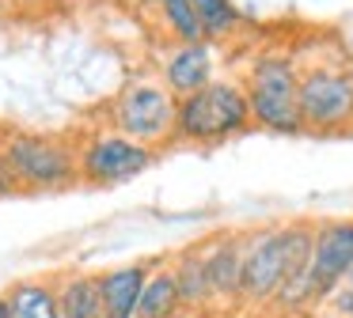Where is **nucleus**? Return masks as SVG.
<instances>
[{
    "label": "nucleus",
    "instance_id": "f257e3e1",
    "mask_svg": "<svg viewBox=\"0 0 353 318\" xmlns=\"http://www.w3.org/2000/svg\"><path fill=\"white\" fill-rule=\"evenodd\" d=\"M254 129L251 103H247L243 80H213L209 87L179 98L175 114V144L194 148H216Z\"/></svg>",
    "mask_w": 353,
    "mask_h": 318
},
{
    "label": "nucleus",
    "instance_id": "f03ea898",
    "mask_svg": "<svg viewBox=\"0 0 353 318\" xmlns=\"http://www.w3.org/2000/svg\"><path fill=\"white\" fill-rule=\"evenodd\" d=\"M243 91L251 103V118L274 136H300V65L289 53H259L243 76Z\"/></svg>",
    "mask_w": 353,
    "mask_h": 318
},
{
    "label": "nucleus",
    "instance_id": "7ed1b4c3",
    "mask_svg": "<svg viewBox=\"0 0 353 318\" xmlns=\"http://www.w3.org/2000/svg\"><path fill=\"white\" fill-rule=\"evenodd\" d=\"M0 156L16 174L19 189L27 193H54L80 182L77 144L54 133H31V129H8L0 136Z\"/></svg>",
    "mask_w": 353,
    "mask_h": 318
},
{
    "label": "nucleus",
    "instance_id": "20e7f679",
    "mask_svg": "<svg viewBox=\"0 0 353 318\" xmlns=\"http://www.w3.org/2000/svg\"><path fill=\"white\" fill-rule=\"evenodd\" d=\"M175 114H179V98L168 91V83L160 76L156 80L137 76L110 98L107 125L148 144V148H163V144H175Z\"/></svg>",
    "mask_w": 353,
    "mask_h": 318
},
{
    "label": "nucleus",
    "instance_id": "39448f33",
    "mask_svg": "<svg viewBox=\"0 0 353 318\" xmlns=\"http://www.w3.org/2000/svg\"><path fill=\"white\" fill-rule=\"evenodd\" d=\"M300 118L312 136L353 133V72L350 65L312 61L300 68Z\"/></svg>",
    "mask_w": 353,
    "mask_h": 318
},
{
    "label": "nucleus",
    "instance_id": "423d86ee",
    "mask_svg": "<svg viewBox=\"0 0 353 318\" xmlns=\"http://www.w3.org/2000/svg\"><path fill=\"white\" fill-rule=\"evenodd\" d=\"M156 163V148L118 133L110 125H99L77 140V167L80 182L88 186H122L145 174Z\"/></svg>",
    "mask_w": 353,
    "mask_h": 318
},
{
    "label": "nucleus",
    "instance_id": "0eeeda50",
    "mask_svg": "<svg viewBox=\"0 0 353 318\" xmlns=\"http://www.w3.org/2000/svg\"><path fill=\"white\" fill-rule=\"evenodd\" d=\"M285 280V239L277 227L243 231V307H270Z\"/></svg>",
    "mask_w": 353,
    "mask_h": 318
},
{
    "label": "nucleus",
    "instance_id": "6e6552de",
    "mask_svg": "<svg viewBox=\"0 0 353 318\" xmlns=\"http://www.w3.org/2000/svg\"><path fill=\"white\" fill-rule=\"evenodd\" d=\"M350 257H353V220H319L312 242V265H307L315 307H323L330 299V292L338 284H345Z\"/></svg>",
    "mask_w": 353,
    "mask_h": 318
},
{
    "label": "nucleus",
    "instance_id": "1a4fd4ad",
    "mask_svg": "<svg viewBox=\"0 0 353 318\" xmlns=\"http://www.w3.org/2000/svg\"><path fill=\"white\" fill-rule=\"evenodd\" d=\"M160 80L175 98L209 87L216 80V53L213 42H175L160 53Z\"/></svg>",
    "mask_w": 353,
    "mask_h": 318
},
{
    "label": "nucleus",
    "instance_id": "9d476101",
    "mask_svg": "<svg viewBox=\"0 0 353 318\" xmlns=\"http://www.w3.org/2000/svg\"><path fill=\"white\" fill-rule=\"evenodd\" d=\"M213 307H236L243 299V231H224L201 242Z\"/></svg>",
    "mask_w": 353,
    "mask_h": 318
},
{
    "label": "nucleus",
    "instance_id": "9b49d317",
    "mask_svg": "<svg viewBox=\"0 0 353 318\" xmlns=\"http://www.w3.org/2000/svg\"><path fill=\"white\" fill-rule=\"evenodd\" d=\"M152 262H133V265H118V269L99 273V295H103V318H137V303L141 292L148 284V273H152Z\"/></svg>",
    "mask_w": 353,
    "mask_h": 318
},
{
    "label": "nucleus",
    "instance_id": "f8f14e48",
    "mask_svg": "<svg viewBox=\"0 0 353 318\" xmlns=\"http://www.w3.org/2000/svg\"><path fill=\"white\" fill-rule=\"evenodd\" d=\"M171 273H175L179 284V299H183L186 315H201V310L213 307V288H209V273H205V254H201V242L183 246L171 257Z\"/></svg>",
    "mask_w": 353,
    "mask_h": 318
},
{
    "label": "nucleus",
    "instance_id": "ddd939ff",
    "mask_svg": "<svg viewBox=\"0 0 353 318\" xmlns=\"http://www.w3.org/2000/svg\"><path fill=\"white\" fill-rule=\"evenodd\" d=\"M57 307H61V318H103L99 273H61Z\"/></svg>",
    "mask_w": 353,
    "mask_h": 318
},
{
    "label": "nucleus",
    "instance_id": "4468645a",
    "mask_svg": "<svg viewBox=\"0 0 353 318\" xmlns=\"http://www.w3.org/2000/svg\"><path fill=\"white\" fill-rule=\"evenodd\" d=\"M183 299H179V284L175 273H171V262H156L152 273H148V284L141 292L137 303V318H183Z\"/></svg>",
    "mask_w": 353,
    "mask_h": 318
},
{
    "label": "nucleus",
    "instance_id": "2eb2a0df",
    "mask_svg": "<svg viewBox=\"0 0 353 318\" xmlns=\"http://www.w3.org/2000/svg\"><path fill=\"white\" fill-rule=\"evenodd\" d=\"M8 303H12V318H61L57 280H42V277L16 280L8 288Z\"/></svg>",
    "mask_w": 353,
    "mask_h": 318
},
{
    "label": "nucleus",
    "instance_id": "dca6fc26",
    "mask_svg": "<svg viewBox=\"0 0 353 318\" xmlns=\"http://www.w3.org/2000/svg\"><path fill=\"white\" fill-rule=\"evenodd\" d=\"M194 12H198V19H201L205 42H224V38H232L247 23L243 8H239L236 0H194Z\"/></svg>",
    "mask_w": 353,
    "mask_h": 318
},
{
    "label": "nucleus",
    "instance_id": "f3484780",
    "mask_svg": "<svg viewBox=\"0 0 353 318\" xmlns=\"http://www.w3.org/2000/svg\"><path fill=\"white\" fill-rule=\"evenodd\" d=\"M152 4H156V15H160L163 30L175 42H205L201 19L194 12V0H152Z\"/></svg>",
    "mask_w": 353,
    "mask_h": 318
},
{
    "label": "nucleus",
    "instance_id": "a211bd4d",
    "mask_svg": "<svg viewBox=\"0 0 353 318\" xmlns=\"http://www.w3.org/2000/svg\"><path fill=\"white\" fill-rule=\"evenodd\" d=\"M323 307L330 310V318H353V280L338 284L334 292H330V299L323 303Z\"/></svg>",
    "mask_w": 353,
    "mask_h": 318
},
{
    "label": "nucleus",
    "instance_id": "6ab92c4d",
    "mask_svg": "<svg viewBox=\"0 0 353 318\" xmlns=\"http://www.w3.org/2000/svg\"><path fill=\"white\" fill-rule=\"evenodd\" d=\"M12 193H19V182H16V174L8 171L4 156H0V197H12Z\"/></svg>",
    "mask_w": 353,
    "mask_h": 318
},
{
    "label": "nucleus",
    "instance_id": "aec40b11",
    "mask_svg": "<svg viewBox=\"0 0 353 318\" xmlns=\"http://www.w3.org/2000/svg\"><path fill=\"white\" fill-rule=\"evenodd\" d=\"M0 318H12V303H8V292H0Z\"/></svg>",
    "mask_w": 353,
    "mask_h": 318
},
{
    "label": "nucleus",
    "instance_id": "412c9836",
    "mask_svg": "<svg viewBox=\"0 0 353 318\" xmlns=\"http://www.w3.org/2000/svg\"><path fill=\"white\" fill-rule=\"evenodd\" d=\"M350 72H353V61H350Z\"/></svg>",
    "mask_w": 353,
    "mask_h": 318
}]
</instances>
